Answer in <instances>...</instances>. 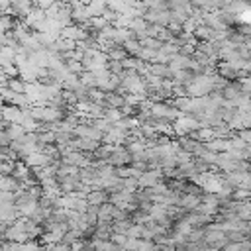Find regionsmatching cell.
<instances>
[{"instance_id":"2","label":"cell","mask_w":251,"mask_h":251,"mask_svg":"<svg viewBox=\"0 0 251 251\" xmlns=\"http://www.w3.org/2000/svg\"><path fill=\"white\" fill-rule=\"evenodd\" d=\"M0 190L18 192V190H20V182H18L12 175H0Z\"/></svg>"},{"instance_id":"3","label":"cell","mask_w":251,"mask_h":251,"mask_svg":"<svg viewBox=\"0 0 251 251\" xmlns=\"http://www.w3.org/2000/svg\"><path fill=\"white\" fill-rule=\"evenodd\" d=\"M25 80L18 75V76H8V80H6V88H10V90H14V92H25Z\"/></svg>"},{"instance_id":"1","label":"cell","mask_w":251,"mask_h":251,"mask_svg":"<svg viewBox=\"0 0 251 251\" xmlns=\"http://www.w3.org/2000/svg\"><path fill=\"white\" fill-rule=\"evenodd\" d=\"M86 202L92 204V206H100L104 202H108V190L104 188H98V186H90V190L84 194Z\"/></svg>"},{"instance_id":"4","label":"cell","mask_w":251,"mask_h":251,"mask_svg":"<svg viewBox=\"0 0 251 251\" xmlns=\"http://www.w3.org/2000/svg\"><path fill=\"white\" fill-rule=\"evenodd\" d=\"M4 131L8 133L10 139H18V137H22V135L25 133V129L22 127V124H8V126L4 127Z\"/></svg>"}]
</instances>
